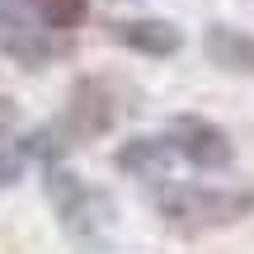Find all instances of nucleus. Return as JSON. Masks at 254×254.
Returning a JSON list of instances; mask_svg holds the SVG:
<instances>
[{
  "mask_svg": "<svg viewBox=\"0 0 254 254\" xmlns=\"http://www.w3.org/2000/svg\"><path fill=\"white\" fill-rule=\"evenodd\" d=\"M155 212L174 236H202V231L236 226L254 212L250 189H202V184H165L155 193Z\"/></svg>",
  "mask_w": 254,
  "mask_h": 254,
  "instance_id": "f257e3e1",
  "label": "nucleus"
},
{
  "mask_svg": "<svg viewBox=\"0 0 254 254\" xmlns=\"http://www.w3.org/2000/svg\"><path fill=\"white\" fill-rule=\"evenodd\" d=\"M47 198H52V207H57L62 231L71 240H80V245H99L113 231V221H118V207H113L109 193L85 184L80 174L62 170V165H47Z\"/></svg>",
  "mask_w": 254,
  "mask_h": 254,
  "instance_id": "f03ea898",
  "label": "nucleus"
},
{
  "mask_svg": "<svg viewBox=\"0 0 254 254\" xmlns=\"http://www.w3.org/2000/svg\"><path fill=\"white\" fill-rule=\"evenodd\" d=\"M113 123H118V99H113V90L99 75H80V80L71 85V94H66L62 118L52 127H57V136H62L66 146H85V141H99L104 132H113Z\"/></svg>",
  "mask_w": 254,
  "mask_h": 254,
  "instance_id": "7ed1b4c3",
  "label": "nucleus"
},
{
  "mask_svg": "<svg viewBox=\"0 0 254 254\" xmlns=\"http://www.w3.org/2000/svg\"><path fill=\"white\" fill-rule=\"evenodd\" d=\"M0 52L14 66H24V71H43V66L57 62L62 43L52 38V28L38 24L33 5H24V0H0Z\"/></svg>",
  "mask_w": 254,
  "mask_h": 254,
  "instance_id": "20e7f679",
  "label": "nucleus"
},
{
  "mask_svg": "<svg viewBox=\"0 0 254 254\" xmlns=\"http://www.w3.org/2000/svg\"><path fill=\"white\" fill-rule=\"evenodd\" d=\"M170 146H174V155H184V160L198 165V170H226V165L236 160L231 136L221 132L217 123L193 118V113H184V118L170 123Z\"/></svg>",
  "mask_w": 254,
  "mask_h": 254,
  "instance_id": "39448f33",
  "label": "nucleus"
},
{
  "mask_svg": "<svg viewBox=\"0 0 254 254\" xmlns=\"http://www.w3.org/2000/svg\"><path fill=\"white\" fill-rule=\"evenodd\" d=\"M109 33H113V43L132 47L141 57H174L184 47L179 28L170 19H118V24H109Z\"/></svg>",
  "mask_w": 254,
  "mask_h": 254,
  "instance_id": "423d86ee",
  "label": "nucleus"
},
{
  "mask_svg": "<svg viewBox=\"0 0 254 254\" xmlns=\"http://www.w3.org/2000/svg\"><path fill=\"white\" fill-rule=\"evenodd\" d=\"M202 52L217 71L231 75H254V38L245 28H231V24H212L202 33Z\"/></svg>",
  "mask_w": 254,
  "mask_h": 254,
  "instance_id": "0eeeda50",
  "label": "nucleus"
},
{
  "mask_svg": "<svg viewBox=\"0 0 254 254\" xmlns=\"http://www.w3.org/2000/svg\"><path fill=\"white\" fill-rule=\"evenodd\" d=\"M113 160L132 179H165V170L174 160V146H170V136H132V141H123V151Z\"/></svg>",
  "mask_w": 254,
  "mask_h": 254,
  "instance_id": "6e6552de",
  "label": "nucleus"
},
{
  "mask_svg": "<svg viewBox=\"0 0 254 254\" xmlns=\"http://www.w3.org/2000/svg\"><path fill=\"white\" fill-rule=\"evenodd\" d=\"M38 14V24L52 28V33H71V28L85 24V14H90V0H28Z\"/></svg>",
  "mask_w": 254,
  "mask_h": 254,
  "instance_id": "1a4fd4ad",
  "label": "nucleus"
},
{
  "mask_svg": "<svg viewBox=\"0 0 254 254\" xmlns=\"http://www.w3.org/2000/svg\"><path fill=\"white\" fill-rule=\"evenodd\" d=\"M19 170H24V165H19V155H0V189H5V184H14Z\"/></svg>",
  "mask_w": 254,
  "mask_h": 254,
  "instance_id": "9d476101",
  "label": "nucleus"
}]
</instances>
